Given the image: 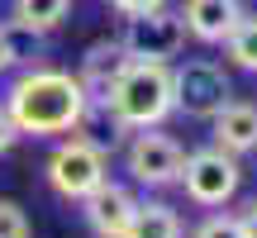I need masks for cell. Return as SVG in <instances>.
<instances>
[{
	"mask_svg": "<svg viewBox=\"0 0 257 238\" xmlns=\"http://www.w3.org/2000/svg\"><path fill=\"white\" fill-rule=\"evenodd\" d=\"M15 143H19V129H15V119H10L5 110H0V157H5Z\"/></svg>",
	"mask_w": 257,
	"mask_h": 238,
	"instance_id": "cell-18",
	"label": "cell"
},
{
	"mask_svg": "<svg viewBox=\"0 0 257 238\" xmlns=\"http://www.w3.org/2000/svg\"><path fill=\"white\" fill-rule=\"evenodd\" d=\"M172 95H176V110L195 114V119H214L229 105V76H224L219 62H205V57H195V62H181L172 72Z\"/></svg>",
	"mask_w": 257,
	"mask_h": 238,
	"instance_id": "cell-5",
	"label": "cell"
},
{
	"mask_svg": "<svg viewBox=\"0 0 257 238\" xmlns=\"http://www.w3.org/2000/svg\"><path fill=\"white\" fill-rule=\"evenodd\" d=\"M210 124H214V143H219L224 153L238 157V153H252V148H257V105L229 100Z\"/></svg>",
	"mask_w": 257,
	"mask_h": 238,
	"instance_id": "cell-11",
	"label": "cell"
},
{
	"mask_svg": "<svg viewBox=\"0 0 257 238\" xmlns=\"http://www.w3.org/2000/svg\"><path fill=\"white\" fill-rule=\"evenodd\" d=\"M124 238H181V214L172 205H162V200H148V205L134 210Z\"/></svg>",
	"mask_w": 257,
	"mask_h": 238,
	"instance_id": "cell-12",
	"label": "cell"
},
{
	"mask_svg": "<svg viewBox=\"0 0 257 238\" xmlns=\"http://www.w3.org/2000/svg\"><path fill=\"white\" fill-rule=\"evenodd\" d=\"M224 48H229L233 67H243V72H257V15H243V19H238V29L224 38Z\"/></svg>",
	"mask_w": 257,
	"mask_h": 238,
	"instance_id": "cell-14",
	"label": "cell"
},
{
	"mask_svg": "<svg viewBox=\"0 0 257 238\" xmlns=\"http://www.w3.org/2000/svg\"><path fill=\"white\" fill-rule=\"evenodd\" d=\"M72 0H15V24L29 29V34H53L67 19Z\"/></svg>",
	"mask_w": 257,
	"mask_h": 238,
	"instance_id": "cell-13",
	"label": "cell"
},
{
	"mask_svg": "<svg viewBox=\"0 0 257 238\" xmlns=\"http://www.w3.org/2000/svg\"><path fill=\"white\" fill-rule=\"evenodd\" d=\"M124 162H128V176H134V181H143V186H172V181H181L186 153H181L176 138L157 134V129H138Z\"/></svg>",
	"mask_w": 257,
	"mask_h": 238,
	"instance_id": "cell-7",
	"label": "cell"
},
{
	"mask_svg": "<svg viewBox=\"0 0 257 238\" xmlns=\"http://www.w3.org/2000/svg\"><path fill=\"white\" fill-rule=\"evenodd\" d=\"M114 10H119V15L128 19V15H148V10H162L167 0H110Z\"/></svg>",
	"mask_w": 257,
	"mask_h": 238,
	"instance_id": "cell-17",
	"label": "cell"
},
{
	"mask_svg": "<svg viewBox=\"0 0 257 238\" xmlns=\"http://www.w3.org/2000/svg\"><path fill=\"white\" fill-rule=\"evenodd\" d=\"M19 57H15V43H10V29H0V72H10Z\"/></svg>",
	"mask_w": 257,
	"mask_h": 238,
	"instance_id": "cell-19",
	"label": "cell"
},
{
	"mask_svg": "<svg viewBox=\"0 0 257 238\" xmlns=\"http://www.w3.org/2000/svg\"><path fill=\"white\" fill-rule=\"evenodd\" d=\"M243 233H248V238H257V200L248 205V214H243Z\"/></svg>",
	"mask_w": 257,
	"mask_h": 238,
	"instance_id": "cell-20",
	"label": "cell"
},
{
	"mask_svg": "<svg viewBox=\"0 0 257 238\" xmlns=\"http://www.w3.org/2000/svg\"><path fill=\"white\" fill-rule=\"evenodd\" d=\"M5 114L15 119L19 134L34 138H53V134H76L91 114L81 81L72 72H57V67H34L24 72L5 95Z\"/></svg>",
	"mask_w": 257,
	"mask_h": 238,
	"instance_id": "cell-1",
	"label": "cell"
},
{
	"mask_svg": "<svg viewBox=\"0 0 257 238\" xmlns=\"http://www.w3.org/2000/svg\"><path fill=\"white\" fill-rule=\"evenodd\" d=\"M238 181H243V172H238V162H233V153H224V148H200V153H191L181 162V186H186V195H191L195 205L233 200Z\"/></svg>",
	"mask_w": 257,
	"mask_h": 238,
	"instance_id": "cell-6",
	"label": "cell"
},
{
	"mask_svg": "<svg viewBox=\"0 0 257 238\" xmlns=\"http://www.w3.org/2000/svg\"><path fill=\"white\" fill-rule=\"evenodd\" d=\"M105 181V148L91 138H67L48 157V186L62 200H86L95 186Z\"/></svg>",
	"mask_w": 257,
	"mask_h": 238,
	"instance_id": "cell-3",
	"label": "cell"
},
{
	"mask_svg": "<svg viewBox=\"0 0 257 238\" xmlns=\"http://www.w3.org/2000/svg\"><path fill=\"white\" fill-rule=\"evenodd\" d=\"M238 19H243L238 0H186V10H181L186 34L200 38V43H224L238 29Z\"/></svg>",
	"mask_w": 257,
	"mask_h": 238,
	"instance_id": "cell-10",
	"label": "cell"
},
{
	"mask_svg": "<svg viewBox=\"0 0 257 238\" xmlns=\"http://www.w3.org/2000/svg\"><path fill=\"white\" fill-rule=\"evenodd\" d=\"M105 110L114 114L119 129H157L167 114L176 110L172 95V67L167 62H128L114 81Z\"/></svg>",
	"mask_w": 257,
	"mask_h": 238,
	"instance_id": "cell-2",
	"label": "cell"
},
{
	"mask_svg": "<svg viewBox=\"0 0 257 238\" xmlns=\"http://www.w3.org/2000/svg\"><path fill=\"white\" fill-rule=\"evenodd\" d=\"M0 238H29V214L15 200H0Z\"/></svg>",
	"mask_w": 257,
	"mask_h": 238,
	"instance_id": "cell-16",
	"label": "cell"
},
{
	"mask_svg": "<svg viewBox=\"0 0 257 238\" xmlns=\"http://www.w3.org/2000/svg\"><path fill=\"white\" fill-rule=\"evenodd\" d=\"M124 67H128V53H124L119 38H100V43L86 48L76 81H81V91H86V100H91V110H105V100H110V91H114V81H119Z\"/></svg>",
	"mask_w": 257,
	"mask_h": 238,
	"instance_id": "cell-8",
	"label": "cell"
},
{
	"mask_svg": "<svg viewBox=\"0 0 257 238\" xmlns=\"http://www.w3.org/2000/svg\"><path fill=\"white\" fill-rule=\"evenodd\" d=\"M81 205H86V219H91V229L100 238H124L128 219H134V210H138V200L124 191V186H114L110 176H105Z\"/></svg>",
	"mask_w": 257,
	"mask_h": 238,
	"instance_id": "cell-9",
	"label": "cell"
},
{
	"mask_svg": "<svg viewBox=\"0 0 257 238\" xmlns=\"http://www.w3.org/2000/svg\"><path fill=\"white\" fill-rule=\"evenodd\" d=\"M119 43H124L128 62H167L172 67V57L186 48V24H181V15H172V10L128 15Z\"/></svg>",
	"mask_w": 257,
	"mask_h": 238,
	"instance_id": "cell-4",
	"label": "cell"
},
{
	"mask_svg": "<svg viewBox=\"0 0 257 238\" xmlns=\"http://www.w3.org/2000/svg\"><path fill=\"white\" fill-rule=\"evenodd\" d=\"M191 238H248V233H243V219H233V214H214V219H205Z\"/></svg>",
	"mask_w": 257,
	"mask_h": 238,
	"instance_id": "cell-15",
	"label": "cell"
}]
</instances>
